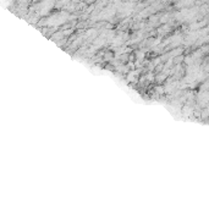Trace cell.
Instances as JSON below:
<instances>
[{
  "label": "cell",
  "instance_id": "obj_5",
  "mask_svg": "<svg viewBox=\"0 0 209 209\" xmlns=\"http://www.w3.org/2000/svg\"><path fill=\"white\" fill-rule=\"evenodd\" d=\"M132 8H133V4H132V3L124 4V5L120 8V16H127L128 14H131Z\"/></svg>",
  "mask_w": 209,
  "mask_h": 209
},
{
  "label": "cell",
  "instance_id": "obj_1",
  "mask_svg": "<svg viewBox=\"0 0 209 209\" xmlns=\"http://www.w3.org/2000/svg\"><path fill=\"white\" fill-rule=\"evenodd\" d=\"M67 20H69V15L66 12H59V14L50 16L45 21V24H48V26H59V24L65 23Z\"/></svg>",
  "mask_w": 209,
  "mask_h": 209
},
{
  "label": "cell",
  "instance_id": "obj_7",
  "mask_svg": "<svg viewBox=\"0 0 209 209\" xmlns=\"http://www.w3.org/2000/svg\"><path fill=\"white\" fill-rule=\"evenodd\" d=\"M121 42H122V38H121V36H119L117 38H115V39H114V42H113V45H114V47H116V45H120V44H121Z\"/></svg>",
  "mask_w": 209,
  "mask_h": 209
},
{
  "label": "cell",
  "instance_id": "obj_4",
  "mask_svg": "<svg viewBox=\"0 0 209 209\" xmlns=\"http://www.w3.org/2000/svg\"><path fill=\"white\" fill-rule=\"evenodd\" d=\"M116 12V9H115V6L114 8H108V9H105L104 10L99 16H98V18L99 20H108V18H111L113 16H114V14Z\"/></svg>",
  "mask_w": 209,
  "mask_h": 209
},
{
  "label": "cell",
  "instance_id": "obj_2",
  "mask_svg": "<svg viewBox=\"0 0 209 209\" xmlns=\"http://www.w3.org/2000/svg\"><path fill=\"white\" fill-rule=\"evenodd\" d=\"M197 17V10L196 9H184L182 11L176 14V18L184 22H190Z\"/></svg>",
  "mask_w": 209,
  "mask_h": 209
},
{
  "label": "cell",
  "instance_id": "obj_3",
  "mask_svg": "<svg viewBox=\"0 0 209 209\" xmlns=\"http://www.w3.org/2000/svg\"><path fill=\"white\" fill-rule=\"evenodd\" d=\"M54 6V0H43L39 5V12L42 15H45L50 11V9Z\"/></svg>",
  "mask_w": 209,
  "mask_h": 209
},
{
  "label": "cell",
  "instance_id": "obj_6",
  "mask_svg": "<svg viewBox=\"0 0 209 209\" xmlns=\"http://www.w3.org/2000/svg\"><path fill=\"white\" fill-rule=\"evenodd\" d=\"M196 0H180L178 4H177V8H190L195 4Z\"/></svg>",
  "mask_w": 209,
  "mask_h": 209
}]
</instances>
